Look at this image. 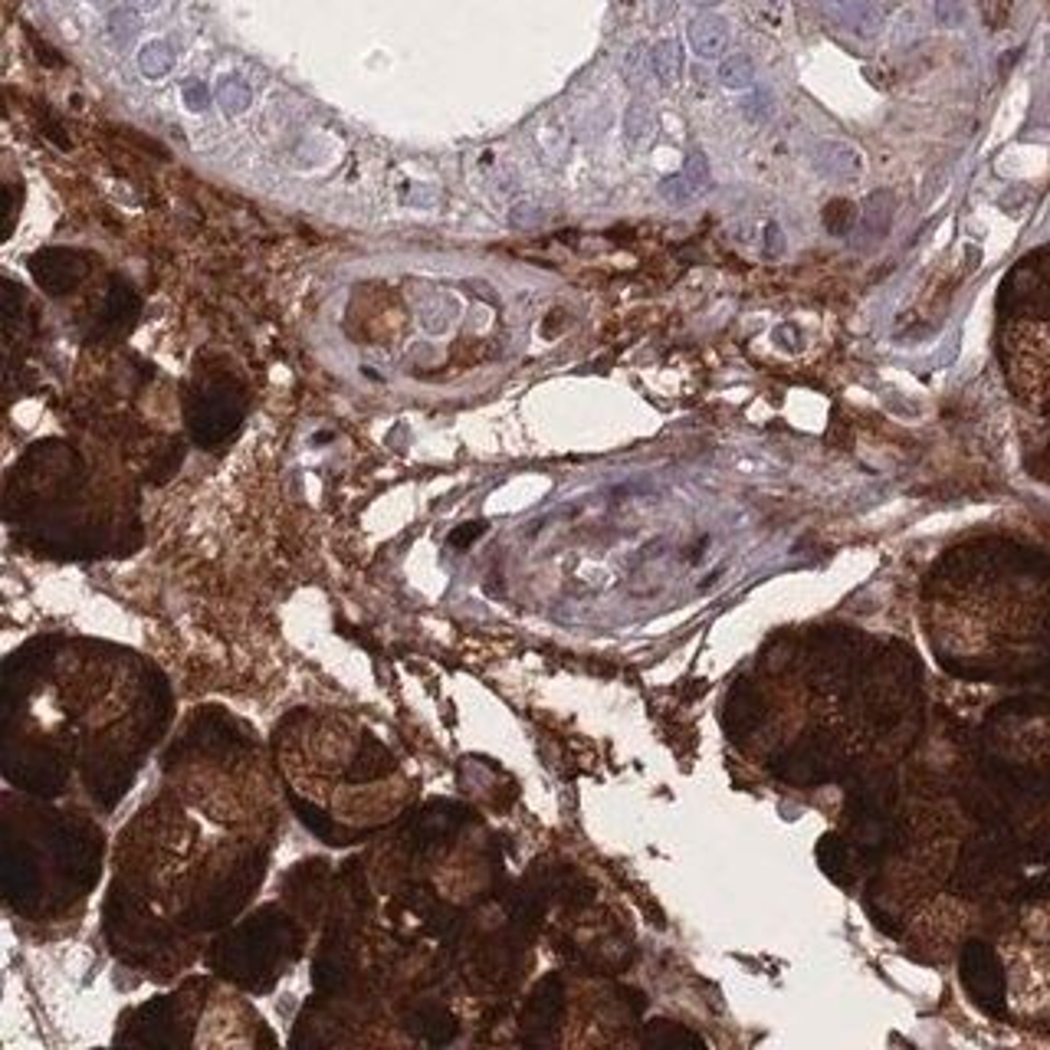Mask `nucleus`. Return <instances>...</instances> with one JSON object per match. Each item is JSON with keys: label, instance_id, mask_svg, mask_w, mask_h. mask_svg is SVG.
Segmentation results:
<instances>
[{"label": "nucleus", "instance_id": "15", "mask_svg": "<svg viewBox=\"0 0 1050 1050\" xmlns=\"http://www.w3.org/2000/svg\"><path fill=\"white\" fill-rule=\"evenodd\" d=\"M654 76L664 83V86H676L679 76H683V50L676 40H661L654 50Z\"/></svg>", "mask_w": 1050, "mask_h": 1050}, {"label": "nucleus", "instance_id": "9", "mask_svg": "<svg viewBox=\"0 0 1050 1050\" xmlns=\"http://www.w3.org/2000/svg\"><path fill=\"white\" fill-rule=\"evenodd\" d=\"M135 309H138L135 289L128 287L125 280H112V289H108L105 305H102V315H98L96 339H115V335H122V332L132 325Z\"/></svg>", "mask_w": 1050, "mask_h": 1050}, {"label": "nucleus", "instance_id": "16", "mask_svg": "<svg viewBox=\"0 0 1050 1050\" xmlns=\"http://www.w3.org/2000/svg\"><path fill=\"white\" fill-rule=\"evenodd\" d=\"M644 1041H647V1044H657V1048H683V1044L703 1048V1038H699V1035H693V1031H686V1028H679V1025H673V1021H654V1025H647Z\"/></svg>", "mask_w": 1050, "mask_h": 1050}, {"label": "nucleus", "instance_id": "7", "mask_svg": "<svg viewBox=\"0 0 1050 1050\" xmlns=\"http://www.w3.org/2000/svg\"><path fill=\"white\" fill-rule=\"evenodd\" d=\"M765 713H768V709H765L762 689H759L756 683H749V679H739V683L732 686L729 699H726L722 722H726V729H729L732 739H746V736L759 732Z\"/></svg>", "mask_w": 1050, "mask_h": 1050}, {"label": "nucleus", "instance_id": "17", "mask_svg": "<svg viewBox=\"0 0 1050 1050\" xmlns=\"http://www.w3.org/2000/svg\"><path fill=\"white\" fill-rule=\"evenodd\" d=\"M651 132H654V112H651V105L647 102H631L627 105V112H624V138H627V145L631 148H641L647 138H651Z\"/></svg>", "mask_w": 1050, "mask_h": 1050}, {"label": "nucleus", "instance_id": "13", "mask_svg": "<svg viewBox=\"0 0 1050 1050\" xmlns=\"http://www.w3.org/2000/svg\"><path fill=\"white\" fill-rule=\"evenodd\" d=\"M857 223L860 230H863L866 237H873V240H876V237H886V230H890V223H893V194H870V197L863 200V207H860Z\"/></svg>", "mask_w": 1050, "mask_h": 1050}, {"label": "nucleus", "instance_id": "10", "mask_svg": "<svg viewBox=\"0 0 1050 1050\" xmlns=\"http://www.w3.org/2000/svg\"><path fill=\"white\" fill-rule=\"evenodd\" d=\"M814 165L834 181H857L863 175V155L851 142H821L814 148Z\"/></svg>", "mask_w": 1050, "mask_h": 1050}, {"label": "nucleus", "instance_id": "21", "mask_svg": "<svg viewBox=\"0 0 1050 1050\" xmlns=\"http://www.w3.org/2000/svg\"><path fill=\"white\" fill-rule=\"evenodd\" d=\"M250 102H253L250 86H247L243 80H237V76H227V80L217 86V105H220L227 115H240V112H247V108H250Z\"/></svg>", "mask_w": 1050, "mask_h": 1050}, {"label": "nucleus", "instance_id": "3", "mask_svg": "<svg viewBox=\"0 0 1050 1050\" xmlns=\"http://www.w3.org/2000/svg\"><path fill=\"white\" fill-rule=\"evenodd\" d=\"M299 949V933L289 916L267 906L253 919H247L230 939H223L214 953V965L247 985V988H270V981L280 975V968L292 961Z\"/></svg>", "mask_w": 1050, "mask_h": 1050}, {"label": "nucleus", "instance_id": "22", "mask_svg": "<svg viewBox=\"0 0 1050 1050\" xmlns=\"http://www.w3.org/2000/svg\"><path fill=\"white\" fill-rule=\"evenodd\" d=\"M824 223L831 233H848L857 223V207L851 200H831L824 207Z\"/></svg>", "mask_w": 1050, "mask_h": 1050}, {"label": "nucleus", "instance_id": "33", "mask_svg": "<svg viewBox=\"0 0 1050 1050\" xmlns=\"http://www.w3.org/2000/svg\"><path fill=\"white\" fill-rule=\"evenodd\" d=\"M693 7H709V3H716V0H689Z\"/></svg>", "mask_w": 1050, "mask_h": 1050}, {"label": "nucleus", "instance_id": "27", "mask_svg": "<svg viewBox=\"0 0 1050 1050\" xmlns=\"http://www.w3.org/2000/svg\"><path fill=\"white\" fill-rule=\"evenodd\" d=\"M509 217H512V227H539L542 223V210L536 204H516Z\"/></svg>", "mask_w": 1050, "mask_h": 1050}, {"label": "nucleus", "instance_id": "11", "mask_svg": "<svg viewBox=\"0 0 1050 1050\" xmlns=\"http://www.w3.org/2000/svg\"><path fill=\"white\" fill-rule=\"evenodd\" d=\"M407 1031H410L417 1041H424V1044H430V1048H440V1044H450V1041L457 1038V1021H454V1015H447V1011L437 1008V1005H420V1008L407 1018Z\"/></svg>", "mask_w": 1050, "mask_h": 1050}, {"label": "nucleus", "instance_id": "12", "mask_svg": "<svg viewBox=\"0 0 1050 1050\" xmlns=\"http://www.w3.org/2000/svg\"><path fill=\"white\" fill-rule=\"evenodd\" d=\"M686 33H689L693 53L703 56V60H716V56H722L726 46H729V23H726L722 17H716V13L696 17Z\"/></svg>", "mask_w": 1050, "mask_h": 1050}, {"label": "nucleus", "instance_id": "6", "mask_svg": "<svg viewBox=\"0 0 1050 1050\" xmlns=\"http://www.w3.org/2000/svg\"><path fill=\"white\" fill-rule=\"evenodd\" d=\"M30 273L37 280V287L50 295H66L70 289L80 287L83 273H86V260L76 250L66 247H46L40 253H33L30 260Z\"/></svg>", "mask_w": 1050, "mask_h": 1050}, {"label": "nucleus", "instance_id": "19", "mask_svg": "<svg viewBox=\"0 0 1050 1050\" xmlns=\"http://www.w3.org/2000/svg\"><path fill=\"white\" fill-rule=\"evenodd\" d=\"M171 66H175V53H171V46H168V43H148V46L138 53V70H142L148 80H162V76H168V73H171Z\"/></svg>", "mask_w": 1050, "mask_h": 1050}, {"label": "nucleus", "instance_id": "29", "mask_svg": "<svg viewBox=\"0 0 1050 1050\" xmlns=\"http://www.w3.org/2000/svg\"><path fill=\"white\" fill-rule=\"evenodd\" d=\"M765 257L768 260H774V257H781L784 253V233H781V227L778 223H765Z\"/></svg>", "mask_w": 1050, "mask_h": 1050}, {"label": "nucleus", "instance_id": "25", "mask_svg": "<svg viewBox=\"0 0 1050 1050\" xmlns=\"http://www.w3.org/2000/svg\"><path fill=\"white\" fill-rule=\"evenodd\" d=\"M661 197H664L667 204H673V207H686V204H693L699 194L686 181V175H673V178H667V181L661 185Z\"/></svg>", "mask_w": 1050, "mask_h": 1050}, {"label": "nucleus", "instance_id": "24", "mask_svg": "<svg viewBox=\"0 0 1050 1050\" xmlns=\"http://www.w3.org/2000/svg\"><path fill=\"white\" fill-rule=\"evenodd\" d=\"M933 17H936V23H939L943 30H958V27H965L968 10H965L961 0H936V3H933Z\"/></svg>", "mask_w": 1050, "mask_h": 1050}, {"label": "nucleus", "instance_id": "4", "mask_svg": "<svg viewBox=\"0 0 1050 1050\" xmlns=\"http://www.w3.org/2000/svg\"><path fill=\"white\" fill-rule=\"evenodd\" d=\"M243 417V397L230 382L200 384L188 401V430L197 447H217Z\"/></svg>", "mask_w": 1050, "mask_h": 1050}, {"label": "nucleus", "instance_id": "8", "mask_svg": "<svg viewBox=\"0 0 1050 1050\" xmlns=\"http://www.w3.org/2000/svg\"><path fill=\"white\" fill-rule=\"evenodd\" d=\"M824 7V17L834 20L838 27H844L848 33L854 37H876L880 27H883V13L873 0H821Z\"/></svg>", "mask_w": 1050, "mask_h": 1050}, {"label": "nucleus", "instance_id": "32", "mask_svg": "<svg viewBox=\"0 0 1050 1050\" xmlns=\"http://www.w3.org/2000/svg\"><path fill=\"white\" fill-rule=\"evenodd\" d=\"M132 7H138V10H152V7H158V0H128Z\"/></svg>", "mask_w": 1050, "mask_h": 1050}, {"label": "nucleus", "instance_id": "31", "mask_svg": "<svg viewBox=\"0 0 1050 1050\" xmlns=\"http://www.w3.org/2000/svg\"><path fill=\"white\" fill-rule=\"evenodd\" d=\"M17 207H20V200H17V191L10 188V191H7V233L13 230V220H17Z\"/></svg>", "mask_w": 1050, "mask_h": 1050}, {"label": "nucleus", "instance_id": "20", "mask_svg": "<svg viewBox=\"0 0 1050 1050\" xmlns=\"http://www.w3.org/2000/svg\"><path fill=\"white\" fill-rule=\"evenodd\" d=\"M651 73H654V53L647 50V43L631 46L627 56H624V80H627V86L644 90V83H647Z\"/></svg>", "mask_w": 1050, "mask_h": 1050}, {"label": "nucleus", "instance_id": "5", "mask_svg": "<svg viewBox=\"0 0 1050 1050\" xmlns=\"http://www.w3.org/2000/svg\"><path fill=\"white\" fill-rule=\"evenodd\" d=\"M562 1011H565V988H562V978H559V975H545V978L536 985V991H532V998H529V1005H526V1011H522V1031L529 1035V1041H532V1044L552 1041V1031L559 1028Z\"/></svg>", "mask_w": 1050, "mask_h": 1050}, {"label": "nucleus", "instance_id": "1", "mask_svg": "<svg viewBox=\"0 0 1050 1050\" xmlns=\"http://www.w3.org/2000/svg\"><path fill=\"white\" fill-rule=\"evenodd\" d=\"M929 637L946 667L968 679H1028L1050 669V574L1021 559L998 607L995 552H965L933 578Z\"/></svg>", "mask_w": 1050, "mask_h": 1050}, {"label": "nucleus", "instance_id": "23", "mask_svg": "<svg viewBox=\"0 0 1050 1050\" xmlns=\"http://www.w3.org/2000/svg\"><path fill=\"white\" fill-rule=\"evenodd\" d=\"M683 175H686V181L696 188V194H706L709 191V185H713L709 162H706L703 152H689V158H686V165H683Z\"/></svg>", "mask_w": 1050, "mask_h": 1050}, {"label": "nucleus", "instance_id": "30", "mask_svg": "<svg viewBox=\"0 0 1050 1050\" xmlns=\"http://www.w3.org/2000/svg\"><path fill=\"white\" fill-rule=\"evenodd\" d=\"M482 522H470V526H464V529H457L454 536H450V545H457V549H467L470 542H477L479 536H482Z\"/></svg>", "mask_w": 1050, "mask_h": 1050}, {"label": "nucleus", "instance_id": "26", "mask_svg": "<svg viewBox=\"0 0 1050 1050\" xmlns=\"http://www.w3.org/2000/svg\"><path fill=\"white\" fill-rule=\"evenodd\" d=\"M108 30L115 33L118 43H125V40H132V37L138 33V20H135L132 10H115V13L108 17Z\"/></svg>", "mask_w": 1050, "mask_h": 1050}, {"label": "nucleus", "instance_id": "14", "mask_svg": "<svg viewBox=\"0 0 1050 1050\" xmlns=\"http://www.w3.org/2000/svg\"><path fill=\"white\" fill-rule=\"evenodd\" d=\"M292 801V808H295V814H299V821L312 831V834H319L322 841H329V844H342L339 838H345V831L329 818V814H322L315 804H309V801H302V798H289Z\"/></svg>", "mask_w": 1050, "mask_h": 1050}, {"label": "nucleus", "instance_id": "18", "mask_svg": "<svg viewBox=\"0 0 1050 1050\" xmlns=\"http://www.w3.org/2000/svg\"><path fill=\"white\" fill-rule=\"evenodd\" d=\"M719 83L726 90H749L756 83V63L746 56V53H736V56H726L719 63Z\"/></svg>", "mask_w": 1050, "mask_h": 1050}, {"label": "nucleus", "instance_id": "28", "mask_svg": "<svg viewBox=\"0 0 1050 1050\" xmlns=\"http://www.w3.org/2000/svg\"><path fill=\"white\" fill-rule=\"evenodd\" d=\"M185 105H188L191 112H204V108L210 105V93L204 90V83H197V80L185 83Z\"/></svg>", "mask_w": 1050, "mask_h": 1050}, {"label": "nucleus", "instance_id": "2", "mask_svg": "<svg viewBox=\"0 0 1050 1050\" xmlns=\"http://www.w3.org/2000/svg\"><path fill=\"white\" fill-rule=\"evenodd\" d=\"M1005 985V1015L1050 1031V896L1028 900L995 946Z\"/></svg>", "mask_w": 1050, "mask_h": 1050}]
</instances>
